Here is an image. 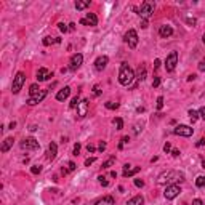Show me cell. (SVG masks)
<instances>
[{"mask_svg": "<svg viewBox=\"0 0 205 205\" xmlns=\"http://www.w3.org/2000/svg\"><path fill=\"white\" fill-rule=\"evenodd\" d=\"M184 181V175L181 171H163V173L157 178L159 184H176V183Z\"/></svg>", "mask_w": 205, "mask_h": 205, "instance_id": "6da1fadb", "label": "cell"}, {"mask_svg": "<svg viewBox=\"0 0 205 205\" xmlns=\"http://www.w3.org/2000/svg\"><path fill=\"white\" fill-rule=\"evenodd\" d=\"M135 79V72L133 69L128 66L127 63H122V66H120V71H119V82L124 87H128L130 84L133 82Z\"/></svg>", "mask_w": 205, "mask_h": 205, "instance_id": "7a4b0ae2", "label": "cell"}, {"mask_svg": "<svg viewBox=\"0 0 205 205\" xmlns=\"http://www.w3.org/2000/svg\"><path fill=\"white\" fill-rule=\"evenodd\" d=\"M154 8H155V5H154V2H151V0H147V2H144L143 5H141V10H139V16H141L143 19H147V18H151V14L154 13Z\"/></svg>", "mask_w": 205, "mask_h": 205, "instance_id": "3957f363", "label": "cell"}, {"mask_svg": "<svg viewBox=\"0 0 205 205\" xmlns=\"http://www.w3.org/2000/svg\"><path fill=\"white\" fill-rule=\"evenodd\" d=\"M24 82H26V76H24V72H18L14 76L13 79V85H11V92L16 95V93H19V90L21 87L24 85Z\"/></svg>", "mask_w": 205, "mask_h": 205, "instance_id": "277c9868", "label": "cell"}, {"mask_svg": "<svg viewBox=\"0 0 205 205\" xmlns=\"http://www.w3.org/2000/svg\"><path fill=\"white\" fill-rule=\"evenodd\" d=\"M179 192H181V187H179L178 184H168L165 187V192H163V195H165L167 200H173Z\"/></svg>", "mask_w": 205, "mask_h": 205, "instance_id": "5b68a950", "label": "cell"}, {"mask_svg": "<svg viewBox=\"0 0 205 205\" xmlns=\"http://www.w3.org/2000/svg\"><path fill=\"white\" fill-rule=\"evenodd\" d=\"M178 64V53L176 51H171L168 56H167V61H165V69L167 72H173L175 68Z\"/></svg>", "mask_w": 205, "mask_h": 205, "instance_id": "8992f818", "label": "cell"}, {"mask_svg": "<svg viewBox=\"0 0 205 205\" xmlns=\"http://www.w3.org/2000/svg\"><path fill=\"white\" fill-rule=\"evenodd\" d=\"M39 141L35 138H26V139H23L21 141V147L23 149H26V151H35V149H39Z\"/></svg>", "mask_w": 205, "mask_h": 205, "instance_id": "52a82bcc", "label": "cell"}, {"mask_svg": "<svg viewBox=\"0 0 205 205\" xmlns=\"http://www.w3.org/2000/svg\"><path fill=\"white\" fill-rule=\"evenodd\" d=\"M125 42L128 43L130 48H135L138 45V34L135 29H128V32L125 34Z\"/></svg>", "mask_w": 205, "mask_h": 205, "instance_id": "ba28073f", "label": "cell"}, {"mask_svg": "<svg viewBox=\"0 0 205 205\" xmlns=\"http://www.w3.org/2000/svg\"><path fill=\"white\" fill-rule=\"evenodd\" d=\"M82 63H84V56H82L80 53L72 55L71 56V61H69V69L71 71H77L82 66Z\"/></svg>", "mask_w": 205, "mask_h": 205, "instance_id": "9c48e42d", "label": "cell"}, {"mask_svg": "<svg viewBox=\"0 0 205 205\" xmlns=\"http://www.w3.org/2000/svg\"><path fill=\"white\" fill-rule=\"evenodd\" d=\"M173 133L178 135V136H186V138H189V136H192L194 130H192L189 125H178V127L173 130Z\"/></svg>", "mask_w": 205, "mask_h": 205, "instance_id": "30bf717a", "label": "cell"}, {"mask_svg": "<svg viewBox=\"0 0 205 205\" xmlns=\"http://www.w3.org/2000/svg\"><path fill=\"white\" fill-rule=\"evenodd\" d=\"M108 63H109V58L106 55H103V56H98L96 58V61H95V69L98 71V72H101V71H104L106 69V66H108Z\"/></svg>", "mask_w": 205, "mask_h": 205, "instance_id": "8fae6325", "label": "cell"}, {"mask_svg": "<svg viewBox=\"0 0 205 205\" xmlns=\"http://www.w3.org/2000/svg\"><path fill=\"white\" fill-rule=\"evenodd\" d=\"M88 112V100H82L77 106V114H79V119H84Z\"/></svg>", "mask_w": 205, "mask_h": 205, "instance_id": "7c38bea8", "label": "cell"}, {"mask_svg": "<svg viewBox=\"0 0 205 205\" xmlns=\"http://www.w3.org/2000/svg\"><path fill=\"white\" fill-rule=\"evenodd\" d=\"M47 90H42L40 92V95H37V96H29V100H27V104L29 106H34V104H37V103H42L43 101V98L47 96Z\"/></svg>", "mask_w": 205, "mask_h": 205, "instance_id": "4fadbf2b", "label": "cell"}, {"mask_svg": "<svg viewBox=\"0 0 205 205\" xmlns=\"http://www.w3.org/2000/svg\"><path fill=\"white\" fill-rule=\"evenodd\" d=\"M50 77H53V72H50L47 68H40V69H39V72H37V80H39V82L48 80Z\"/></svg>", "mask_w": 205, "mask_h": 205, "instance_id": "5bb4252c", "label": "cell"}, {"mask_svg": "<svg viewBox=\"0 0 205 205\" xmlns=\"http://www.w3.org/2000/svg\"><path fill=\"white\" fill-rule=\"evenodd\" d=\"M69 95H71V87H64L63 90H59V92L56 93V100H58V101H64Z\"/></svg>", "mask_w": 205, "mask_h": 205, "instance_id": "9a60e30c", "label": "cell"}, {"mask_svg": "<svg viewBox=\"0 0 205 205\" xmlns=\"http://www.w3.org/2000/svg\"><path fill=\"white\" fill-rule=\"evenodd\" d=\"M171 34H173V29H171V26H160V29H159V35H160V37L167 39V37H170Z\"/></svg>", "mask_w": 205, "mask_h": 205, "instance_id": "2e32d148", "label": "cell"}, {"mask_svg": "<svg viewBox=\"0 0 205 205\" xmlns=\"http://www.w3.org/2000/svg\"><path fill=\"white\" fill-rule=\"evenodd\" d=\"M56 152H58V146H56V143L51 141L50 144H48V159L53 160L56 157Z\"/></svg>", "mask_w": 205, "mask_h": 205, "instance_id": "e0dca14e", "label": "cell"}, {"mask_svg": "<svg viewBox=\"0 0 205 205\" xmlns=\"http://www.w3.org/2000/svg\"><path fill=\"white\" fill-rule=\"evenodd\" d=\"M13 141H14V139L10 136V138H5L3 139V143H2V147H0V149H2V152H8V151H10V147L13 146Z\"/></svg>", "mask_w": 205, "mask_h": 205, "instance_id": "ac0fdd59", "label": "cell"}, {"mask_svg": "<svg viewBox=\"0 0 205 205\" xmlns=\"http://www.w3.org/2000/svg\"><path fill=\"white\" fill-rule=\"evenodd\" d=\"M95 205H114V197H111V195H104L103 199L96 200Z\"/></svg>", "mask_w": 205, "mask_h": 205, "instance_id": "d6986e66", "label": "cell"}, {"mask_svg": "<svg viewBox=\"0 0 205 205\" xmlns=\"http://www.w3.org/2000/svg\"><path fill=\"white\" fill-rule=\"evenodd\" d=\"M85 19H87V23H88V26H96V24H98V18H96L95 13H87Z\"/></svg>", "mask_w": 205, "mask_h": 205, "instance_id": "ffe728a7", "label": "cell"}, {"mask_svg": "<svg viewBox=\"0 0 205 205\" xmlns=\"http://www.w3.org/2000/svg\"><path fill=\"white\" fill-rule=\"evenodd\" d=\"M144 203V197L143 195H135L133 199L128 200V205H143Z\"/></svg>", "mask_w": 205, "mask_h": 205, "instance_id": "44dd1931", "label": "cell"}, {"mask_svg": "<svg viewBox=\"0 0 205 205\" xmlns=\"http://www.w3.org/2000/svg\"><path fill=\"white\" fill-rule=\"evenodd\" d=\"M39 92H42V90L39 88V85H37V84H32L31 88H29V95H31V96H37V95H40Z\"/></svg>", "mask_w": 205, "mask_h": 205, "instance_id": "7402d4cb", "label": "cell"}, {"mask_svg": "<svg viewBox=\"0 0 205 205\" xmlns=\"http://www.w3.org/2000/svg\"><path fill=\"white\" fill-rule=\"evenodd\" d=\"M138 80H144L146 79V68L144 66H139V69H138V74L135 76Z\"/></svg>", "mask_w": 205, "mask_h": 205, "instance_id": "603a6c76", "label": "cell"}, {"mask_svg": "<svg viewBox=\"0 0 205 205\" xmlns=\"http://www.w3.org/2000/svg\"><path fill=\"white\" fill-rule=\"evenodd\" d=\"M139 170H141L139 167H133V168H130V170L124 171V176H125V178H128V176H133V175H136V173H138Z\"/></svg>", "mask_w": 205, "mask_h": 205, "instance_id": "cb8c5ba5", "label": "cell"}, {"mask_svg": "<svg viewBox=\"0 0 205 205\" xmlns=\"http://www.w3.org/2000/svg\"><path fill=\"white\" fill-rule=\"evenodd\" d=\"M90 6V0H85V2H76V8L77 10H85V8Z\"/></svg>", "mask_w": 205, "mask_h": 205, "instance_id": "d4e9b609", "label": "cell"}, {"mask_svg": "<svg viewBox=\"0 0 205 205\" xmlns=\"http://www.w3.org/2000/svg\"><path fill=\"white\" fill-rule=\"evenodd\" d=\"M61 39H51V37H45L43 39V45H50V43H59Z\"/></svg>", "mask_w": 205, "mask_h": 205, "instance_id": "484cf974", "label": "cell"}, {"mask_svg": "<svg viewBox=\"0 0 205 205\" xmlns=\"http://www.w3.org/2000/svg\"><path fill=\"white\" fill-rule=\"evenodd\" d=\"M114 125H116V130H122L124 128V120H122L120 117H116L114 119Z\"/></svg>", "mask_w": 205, "mask_h": 205, "instance_id": "4316f807", "label": "cell"}, {"mask_svg": "<svg viewBox=\"0 0 205 205\" xmlns=\"http://www.w3.org/2000/svg\"><path fill=\"white\" fill-rule=\"evenodd\" d=\"M187 114H189V119H191L192 122H195V120L199 119V112L194 111V109H189V112H187Z\"/></svg>", "mask_w": 205, "mask_h": 205, "instance_id": "83f0119b", "label": "cell"}, {"mask_svg": "<svg viewBox=\"0 0 205 205\" xmlns=\"http://www.w3.org/2000/svg\"><path fill=\"white\" fill-rule=\"evenodd\" d=\"M195 186L197 187H205V176H197V179H195Z\"/></svg>", "mask_w": 205, "mask_h": 205, "instance_id": "f1b7e54d", "label": "cell"}, {"mask_svg": "<svg viewBox=\"0 0 205 205\" xmlns=\"http://www.w3.org/2000/svg\"><path fill=\"white\" fill-rule=\"evenodd\" d=\"M114 162H116V157H111L109 160H106V162L103 163V168H109V167H112V165H114Z\"/></svg>", "mask_w": 205, "mask_h": 205, "instance_id": "f546056e", "label": "cell"}, {"mask_svg": "<svg viewBox=\"0 0 205 205\" xmlns=\"http://www.w3.org/2000/svg\"><path fill=\"white\" fill-rule=\"evenodd\" d=\"M104 106L108 109H117L119 108V103H112V101H108V103H104Z\"/></svg>", "mask_w": 205, "mask_h": 205, "instance_id": "4dcf8cb0", "label": "cell"}, {"mask_svg": "<svg viewBox=\"0 0 205 205\" xmlns=\"http://www.w3.org/2000/svg\"><path fill=\"white\" fill-rule=\"evenodd\" d=\"M98 179H100V184L101 186H109V181H108V178H106V176H100V178H98Z\"/></svg>", "mask_w": 205, "mask_h": 205, "instance_id": "1f68e13d", "label": "cell"}, {"mask_svg": "<svg viewBox=\"0 0 205 205\" xmlns=\"http://www.w3.org/2000/svg\"><path fill=\"white\" fill-rule=\"evenodd\" d=\"M130 141V138L128 136H124V138H122L120 139V143H119V149H122V147H124V144H127Z\"/></svg>", "mask_w": 205, "mask_h": 205, "instance_id": "d6a6232c", "label": "cell"}, {"mask_svg": "<svg viewBox=\"0 0 205 205\" xmlns=\"http://www.w3.org/2000/svg\"><path fill=\"white\" fill-rule=\"evenodd\" d=\"M79 103H80V100H79V96H76V98H72V101H71V108H77V106H79Z\"/></svg>", "mask_w": 205, "mask_h": 205, "instance_id": "836d02e7", "label": "cell"}, {"mask_svg": "<svg viewBox=\"0 0 205 205\" xmlns=\"http://www.w3.org/2000/svg\"><path fill=\"white\" fill-rule=\"evenodd\" d=\"M159 85H160V77H159V76H155V77H154V82H152V87H154V88H157Z\"/></svg>", "mask_w": 205, "mask_h": 205, "instance_id": "e575fe53", "label": "cell"}, {"mask_svg": "<svg viewBox=\"0 0 205 205\" xmlns=\"http://www.w3.org/2000/svg\"><path fill=\"white\" fill-rule=\"evenodd\" d=\"M162 108H163V98H162V96H159V98H157V109L160 111Z\"/></svg>", "mask_w": 205, "mask_h": 205, "instance_id": "d590c367", "label": "cell"}, {"mask_svg": "<svg viewBox=\"0 0 205 205\" xmlns=\"http://www.w3.org/2000/svg\"><path fill=\"white\" fill-rule=\"evenodd\" d=\"M101 95V90H100V87L98 85H95L93 87V96H100Z\"/></svg>", "mask_w": 205, "mask_h": 205, "instance_id": "8d00e7d4", "label": "cell"}, {"mask_svg": "<svg viewBox=\"0 0 205 205\" xmlns=\"http://www.w3.org/2000/svg\"><path fill=\"white\" fill-rule=\"evenodd\" d=\"M31 171H32V173H34V175H39L40 171H42V168H40L39 165H35V167H32V168H31Z\"/></svg>", "mask_w": 205, "mask_h": 205, "instance_id": "74e56055", "label": "cell"}, {"mask_svg": "<svg viewBox=\"0 0 205 205\" xmlns=\"http://www.w3.org/2000/svg\"><path fill=\"white\" fill-rule=\"evenodd\" d=\"M199 71L205 72V58H202V59H200V63H199Z\"/></svg>", "mask_w": 205, "mask_h": 205, "instance_id": "f35d334b", "label": "cell"}, {"mask_svg": "<svg viewBox=\"0 0 205 205\" xmlns=\"http://www.w3.org/2000/svg\"><path fill=\"white\" fill-rule=\"evenodd\" d=\"M79 152H80V144L76 143L74 144V155H79Z\"/></svg>", "mask_w": 205, "mask_h": 205, "instance_id": "ab89813d", "label": "cell"}, {"mask_svg": "<svg viewBox=\"0 0 205 205\" xmlns=\"http://www.w3.org/2000/svg\"><path fill=\"white\" fill-rule=\"evenodd\" d=\"M135 186L136 187H143L144 186V181H143V179H135Z\"/></svg>", "mask_w": 205, "mask_h": 205, "instance_id": "60d3db41", "label": "cell"}, {"mask_svg": "<svg viewBox=\"0 0 205 205\" xmlns=\"http://www.w3.org/2000/svg\"><path fill=\"white\" fill-rule=\"evenodd\" d=\"M95 160H96L95 157H90V159H87V160H85V167H90V165H92V163H93Z\"/></svg>", "mask_w": 205, "mask_h": 205, "instance_id": "b9f144b4", "label": "cell"}, {"mask_svg": "<svg viewBox=\"0 0 205 205\" xmlns=\"http://www.w3.org/2000/svg\"><path fill=\"white\" fill-rule=\"evenodd\" d=\"M58 26H59V31H61V32H68V26H66V24H63V23H59V24H58Z\"/></svg>", "mask_w": 205, "mask_h": 205, "instance_id": "7bdbcfd3", "label": "cell"}, {"mask_svg": "<svg viewBox=\"0 0 205 205\" xmlns=\"http://www.w3.org/2000/svg\"><path fill=\"white\" fill-rule=\"evenodd\" d=\"M68 167H69V171H74V170L77 168V165H76L74 162H69V163H68Z\"/></svg>", "mask_w": 205, "mask_h": 205, "instance_id": "ee69618b", "label": "cell"}, {"mask_svg": "<svg viewBox=\"0 0 205 205\" xmlns=\"http://www.w3.org/2000/svg\"><path fill=\"white\" fill-rule=\"evenodd\" d=\"M163 151L168 154V152L171 151V144H170V143H165V146H163Z\"/></svg>", "mask_w": 205, "mask_h": 205, "instance_id": "f6af8a7d", "label": "cell"}, {"mask_svg": "<svg viewBox=\"0 0 205 205\" xmlns=\"http://www.w3.org/2000/svg\"><path fill=\"white\" fill-rule=\"evenodd\" d=\"M104 149H106V143H104V141H101V143H100V146H98V151H101V152H103Z\"/></svg>", "mask_w": 205, "mask_h": 205, "instance_id": "bcb514c9", "label": "cell"}, {"mask_svg": "<svg viewBox=\"0 0 205 205\" xmlns=\"http://www.w3.org/2000/svg\"><path fill=\"white\" fill-rule=\"evenodd\" d=\"M160 64H162V63H160V59H155V61H154V69L157 71V69L160 68Z\"/></svg>", "mask_w": 205, "mask_h": 205, "instance_id": "7dc6e473", "label": "cell"}, {"mask_svg": "<svg viewBox=\"0 0 205 205\" xmlns=\"http://www.w3.org/2000/svg\"><path fill=\"white\" fill-rule=\"evenodd\" d=\"M87 151H88V152H95L96 147H95L93 144H88V146H87Z\"/></svg>", "mask_w": 205, "mask_h": 205, "instance_id": "c3c4849f", "label": "cell"}, {"mask_svg": "<svg viewBox=\"0 0 205 205\" xmlns=\"http://www.w3.org/2000/svg\"><path fill=\"white\" fill-rule=\"evenodd\" d=\"M203 144H205V138H200L199 141H197V144H195V146H197V147H200V146H203Z\"/></svg>", "mask_w": 205, "mask_h": 205, "instance_id": "681fc988", "label": "cell"}, {"mask_svg": "<svg viewBox=\"0 0 205 205\" xmlns=\"http://www.w3.org/2000/svg\"><path fill=\"white\" fill-rule=\"evenodd\" d=\"M199 117H202V119L205 120V108H202V109L199 111Z\"/></svg>", "mask_w": 205, "mask_h": 205, "instance_id": "f907efd6", "label": "cell"}, {"mask_svg": "<svg viewBox=\"0 0 205 205\" xmlns=\"http://www.w3.org/2000/svg\"><path fill=\"white\" fill-rule=\"evenodd\" d=\"M192 205H203V202H202L200 199H195V200L192 202Z\"/></svg>", "mask_w": 205, "mask_h": 205, "instance_id": "816d5d0a", "label": "cell"}, {"mask_svg": "<svg viewBox=\"0 0 205 205\" xmlns=\"http://www.w3.org/2000/svg\"><path fill=\"white\" fill-rule=\"evenodd\" d=\"M171 154H173V157H178V155H179V151H178V149H173V151H171Z\"/></svg>", "mask_w": 205, "mask_h": 205, "instance_id": "f5cc1de1", "label": "cell"}, {"mask_svg": "<svg viewBox=\"0 0 205 205\" xmlns=\"http://www.w3.org/2000/svg\"><path fill=\"white\" fill-rule=\"evenodd\" d=\"M61 173H63V175H68V173H69V168H64V167H63V168H61Z\"/></svg>", "mask_w": 205, "mask_h": 205, "instance_id": "db71d44e", "label": "cell"}, {"mask_svg": "<svg viewBox=\"0 0 205 205\" xmlns=\"http://www.w3.org/2000/svg\"><path fill=\"white\" fill-rule=\"evenodd\" d=\"M141 27H143V29H146V27H147V21H146V19H143V21H141Z\"/></svg>", "mask_w": 205, "mask_h": 205, "instance_id": "11a10c76", "label": "cell"}, {"mask_svg": "<svg viewBox=\"0 0 205 205\" xmlns=\"http://www.w3.org/2000/svg\"><path fill=\"white\" fill-rule=\"evenodd\" d=\"M80 24H84V26H88V23H87L85 18H84V19H80Z\"/></svg>", "mask_w": 205, "mask_h": 205, "instance_id": "9f6ffc18", "label": "cell"}, {"mask_svg": "<svg viewBox=\"0 0 205 205\" xmlns=\"http://www.w3.org/2000/svg\"><path fill=\"white\" fill-rule=\"evenodd\" d=\"M69 29H71V31H74V29H76V24L71 23V24H69Z\"/></svg>", "mask_w": 205, "mask_h": 205, "instance_id": "6f0895ef", "label": "cell"}, {"mask_svg": "<svg viewBox=\"0 0 205 205\" xmlns=\"http://www.w3.org/2000/svg\"><path fill=\"white\" fill-rule=\"evenodd\" d=\"M187 24H195V19H191L189 18V19H187Z\"/></svg>", "mask_w": 205, "mask_h": 205, "instance_id": "680465c9", "label": "cell"}, {"mask_svg": "<svg viewBox=\"0 0 205 205\" xmlns=\"http://www.w3.org/2000/svg\"><path fill=\"white\" fill-rule=\"evenodd\" d=\"M14 127H16V122H11V124H10V128H11V130H13V128H14Z\"/></svg>", "mask_w": 205, "mask_h": 205, "instance_id": "91938a15", "label": "cell"}, {"mask_svg": "<svg viewBox=\"0 0 205 205\" xmlns=\"http://www.w3.org/2000/svg\"><path fill=\"white\" fill-rule=\"evenodd\" d=\"M202 167L205 168V160H202Z\"/></svg>", "mask_w": 205, "mask_h": 205, "instance_id": "94428289", "label": "cell"}, {"mask_svg": "<svg viewBox=\"0 0 205 205\" xmlns=\"http://www.w3.org/2000/svg\"><path fill=\"white\" fill-rule=\"evenodd\" d=\"M202 42L205 43V34H203V37H202Z\"/></svg>", "mask_w": 205, "mask_h": 205, "instance_id": "6125c7cd", "label": "cell"}]
</instances>
